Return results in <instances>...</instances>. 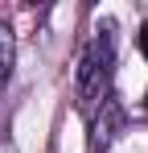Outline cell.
I'll list each match as a JSON object with an SVG mask.
<instances>
[{
	"mask_svg": "<svg viewBox=\"0 0 148 153\" xmlns=\"http://www.w3.org/2000/svg\"><path fill=\"white\" fill-rule=\"evenodd\" d=\"M91 116H95V132H91V149H107V141H111V137H115V128H119V120H123V108L119 103H115V95H107V100L99 103L95 112H91Z\"/></svg>",
	"mask_w": 148,
	"mask_h": 153,
	"instance_id": "7a4b0ae2",
	"label": "cell"
},
{
	"mask_svg": "<svg viewBox=\"0 0 148 153\" xmlns=\"http://www.w3.org/2000/svg\"><path fill=\"white\" fill-rule=\"evenodd\" d=\"M136 42H140V54L148 58V25H140V33H136Z\"/></svg>",
	"mask_w": 148,
	"mask_h": 153,
	"instance_id": "277c9868",
	"label": "cell"
},
{
	"mask_svg": "<svg viewBox=\"0 0 148 153\" xmlns=\"http://www.w3.org/2000/svg\"><path fill=\"white\" fill-rule=\"evenodd\" d=\"M111 71H115V42H111V29H99L91 37V46L82 50L78 75H74V95L86 116L111 95Z\"/></svg>",
	"mask_w": 148,
	"mask_h": 153,
	"instance_id": "6da1fadb",
	"label": "cell"
},
{
	"mask_svg": "<svg viewBox=\"0 0 148 153\" xmlns=\"http://www.w3.org/2000/svg\"><path fill=\"white\" fill-rule=\"evenodd\" d=\"M144 108H148V95H144Z\"/></svg>",
	"mask_w": 148,
	"mask_h": 153,
	"instance_id": "5b68a950",
	"label": "cell"
},
{
	"mask_svg": "<svg viewBox=\"0 0 148 153\" xmlns=\"http://www.w3.org/2000/svg\"><path fill=\"white\" fill-rule=\"evenodd\" d=\"M8 75H12V33L0 29V91H4Z\"/></svg>",
	"mask_w": 148,
	"mask_h": 153,
	"instance_id": "3957f363",
	"label": "cell"
}]
</instances>
